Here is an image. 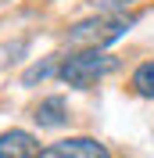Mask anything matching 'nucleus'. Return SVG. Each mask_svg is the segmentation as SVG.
Listing matches in <instances>:
<instances>
[{"label": "nucleus", "instance_id": "f257e3e1", "mask_svg": "<svg viewBox=\"0 0 154 158\" xmlns=\"http://www.w3.org/2000/svg\"><path fill=\"white\" fill-rule=\"evenodd\" d=\"M133 22H136V18H133V15H125V11H118V15H97V18L75 22L72 32H68V43L79 47V50H100V47H107L111 40L125 36Z\"/></svg>", "mask_w": 154, "mask_h": 158}, {"label": "nucleus", "instance_id": "f03ea898", "mask_svg": "<svg viewBox=\"0 0 154 158\" xmlns=\"http://www.w3.org/2000/svg\"><path fill=\"white\" fill-rule=\"evenodd\" d=\"M115 65L118 61L111 54H104V50H75V54H68L58 65V76L65 79L68 86H75V90H90L104 76H111Z\"/></svg>", "mask_w": 154, "mask_h": 158}, {"label": "nucleus", "instance_id": "7ed1b4c3", "mask_svg": "<svg viewBox=\"0 0 154 158\" xmlns=\"http://www.w3.org/2000/svg\"><path fill=\"white\" fill-rule=\"evenodd\" d=\"M39 158H111V151L93 137H65L58 144H47Z\"/></svg>", "mask_w": 154, "mask_h": 158}, {"label": "nucleus", "instance_id": "20e7f679", "mask_svg": "<svg viewBox=\"0 0 154 158\" xmlns=\"http://www.w3.org/2000/svg\"><path fill=\"white\" fill-rule=\"evenodd\" d=\"M0 158H39V140L29 129H7L0 133Z\"/></svg>", "mask_w": 154, "mask_h": 158}, {"label": "nucleus", "instance_id": "39448f33", "mask_svg": "<svg viewBox=\"0 0 154 158\" xmlns=\"http://www.w3.org/2000/svg\"><path fill=\"white\" fill-rule=\"evenodd\" d=\"M32 118H36V122H39L43 129H61V126L68 122V118H72V111H68V101L54 94V97H43V101L36 104Z\"/></svg>", "mask_w": 154, "mask_h": 158}, {"label": "nucleus", "instance_id": "423d86ee", "mask_svg": "<svg viewBox=\"0 0 154 158\" xmlns=\"http://www.w3.org/2000/svg\"><path fill=\"white\" fill-rule=\"evenodd\" d=\"M129 86H133L136 97H154V61L136 65L133 76H129Z\"/></svg>", "mask_w": 154, "mask_h": 158}, {"label": "nucleus", "instance_id": "0eeeda50", "mask_svg": "<svg viewBox=\"0 0 154 158\" xmlns=\"http://www.w3.org/2000/svg\"><path fill=\"white\" fill-rule=\"evenodd\" d=\"M100 15H118V11H125L129 4H136V0H90Z\"/></svg>", "mask_w": 154, "mask_h": 158}]
</instances>
